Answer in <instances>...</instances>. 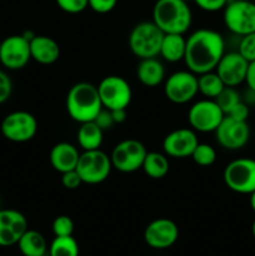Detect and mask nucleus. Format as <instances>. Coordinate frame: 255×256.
<instances>
[{
  "instance_id": "1",
  "label": "nucleus",
  "mask_w": 255,
  "mask_h": 256,
  "mask_svg": "<svg viewBox=\"0 0 255 256\" xmlns=\"http://www.w3.org/2000/svg\"><path fill=\"white\" fill-rule=\"evenodd\" d=\"M225 54V42L222 34L202 28L186 38L184 62L188 70L200 75L215 70Z\"/></svg>"
},
{
  "instance_id": "2",
  "label": "nucleus",
  "mask_w": 255,
  "mask_h": 256,
  "mask_svg": "<svg viewBox=\"0 0 255 256\" xmlns=\"http://www.w3.org/2000/svg\"><path fill=\"white\" fill-rule=\"evenodd\" d=\"M65 105L69 116L79 124L92 122L102 109L98 86L86 82H76L70 88Z\"/></svg>"
},
{
  "instance_id": "3",
  "label": "nucleus",
  "mask_w": 255,
  "mask_h": 256,
  "mask_svg": "<svg viewBox=\"0 0 255 256\" xmlns=\"http://www.w3.org/2000/svg\"><path fill=\"white\" fill-rule=\"evenodd\" d=\"M152 22L164 34H185L192 26V9L184 0H156Z\"/></svg>"
},
{
  "instance_id": "4",
  "label": "nucleus",
  "mask_w": 255,
  "mask_h": 256,
  "mask_svg": "<svg viewBox=\"0 0 255 256\" xmlns=\"http://www.w3.org/2000/svg\"><path fill=\"white\" fill-rule=\"evenodd\" d=\"M164 32L154 22H142L135 25L128 38L129 49L139 59L159 56Z\"/></svg>"
},
{
  "instance_id": "5",
  "label": "nucleus",
  "mask_w": 255,
  "mask_h": 256,
  "mask_svg": "<svg viewBox=\"0 0 255 256\" xmlns=\"http://www.w3.org/2000/svg\"><path fill=\"white\" fill-rule=\"evenodd\" d=\"M112 164L110 155L102 150H88L80 152L76 172L82 180V184L95 185L105 182L112 172Z\"/></svg>"
},
{
  "instance_id": "6",
  "label": "nucleus",
  "mask_w": 255,
  "mask_h": 256,
  "mask_svg": "<svg viewBox=\"0 0 255 256\" xmlns=\"http://www.w3.org/2000/svg\"><path fill=\"white\" fill-rule=\"evenodd\" d=\"M222 179L232 192L250 195L255 192V160L252 158L232 160L225 166Z\"/></svg>"
},
{
  "instance_id": "7",
  "label": "nucleus",
  "mask_w": 255,
  "mask_h": 256,
  "mask_svg": "<svg viewBox=\"0 0 255 256\" xmlns=\"http://www.w3.org/2000/svg\"><path fill=\"white\" fill-rule=\"evenodd\" d=\"M225 26L232 34L244 36L255 32V2L249 0H232L224 8Z\"/></svg>"
},
{
  "instance_id": "8",
  "label": "nucleus",
  "mask_w": 255,
  "mask_h": 256,
  "mask_svg": "<svg viewBox=\"0 0 255 256\" xmlns=\"http://www.w3.org/2000/svg\"><path fill=\"white\" fill-rule=\"evenodd\" d=\"M102 108L108 110L126 109L132 99V90L128 80L119 75H109L98 85Z\"/></svg>"
},
{
  "instance_id": "9",
  "label": "nucleus",
  "mask_w": 255,
  "mask_h": 256,
  "mask_svg": "<svg viewBox=\"0 0 255 256\" xmlns=\"http://www.w3.org/2000/svg\"><path fill=\"white\" fill-rule=\"evenodd\" d=\"M2 136L12 142H26L34 139L38 132V120L32 112L16 110L2 119L0 125Z\"/></svg>"
},
{
  "instance_id": "10",
  "label": "nucleus",
  "mask_w": 255,
  "mask_h": 256,
  "mask_svg": "<svg viewBox=\"0 0 255 256\" xmlns=\"http://www.w3.org/2000/svg\"><path fill=\"white\" fill-rule=\"evenodd\" d=\"M148 150L142 142L136 139H125L118 142L110 154V160L118 172H134L142 169Z\"/></svg>"
},
{
  "instance_id": "11",
  "label": "nucleus",
  "mask_w": 255,
  "mask_h": 256,
  "mask_svg": "<svg viewBox=\"0 0 255 256\" xmlns=\"http://www.w3.org/2000/svg\"><path fill=\"white\" fill-rule=\"evenodd\" d=\"M164 94L169 102L182 105L190 102L198 94V75L190 70H179L165 79Z\"/></svg>"
},
{
  "instance_id": "12",
  "label": "nucleus",
  "mask_w": 255,
  "mask_h": 256,
  "mask_svg": "<svg viewBox=\"0 0 255 256\" xmlns=\"http://www.w3.org/2000/svg\"><path fill=\"white\" fill-rule=\"evenodd\" d=\"M224 116L216 102L206 98L194 102L188 112L190 128L198 132H214Z\"/></svg>"
},
{
  "instance_id": "13",
  "label": "nucleus",
  "mask_w": 255,
  "mask_h": 256,
  "mask_svg": "<svg viewBox=\"0 0 255 256\" xmlns=\"http://www.w3.org/2000/svg\"><path fill=\"white\" fill-rule=\"evenodd\" d=\"M32 60L30 42L22 34L10 35L2 40L0 45V64L8 70H20Z\"/></svg>"
},
{
  "instance_id": "14",
  "label": "nucleus",
  "mask_w": 255,
  "mask_h": 256,
  "mask_svg": "<svg viewBox=\"0 0 255 256\" xmlns=\"http://www.w3.org/2000/svg\"><path fill=\"white\" fill-rule=\"evenodd\" d=\"M214 132L220 146L228 150L242 149L250 139V128L248 122L232 119L228 115H225Z\"/></svg>"
},
{
  "instance_id": "15",
  "label": "nucleus",
  "mask_w": 255,
  "mask_h": 256,
  "mask_svg": "<svg viewBox=\"0 0 255 256\" xmlns=\"http://www.w3.org/2000/svg\"><path fill=\"white\" fill-rule=\"evenodd\" d=\"M179 238V228L168 218L152 220L144 230V240L152 249L164 250L172 246Z\"/></svg>"
},
{
  "instance_id": "16",
  "label": "nucleus",
  "mask_w": 255,
  "mask_h": 256,
  "mask_svg": "<svg viewBox=\"0 0 255 256\" xmlns=\"http://www.w3.org/2000/svg\"><path fill=\"white\" fill-rule=\"evenodd\" d=\"M199 144L196 132L192 128H179L170 132L162 140V150L170 158L184 159L192 156V152Z\"/></svg>"
},
{
  "instance_id": "17",
  "label": "nucleus",
  "mask_w": 255,
  "mask_h": 256,
  "mask_svg": "<svg viewBox=\"0 0 255 256\" xmlns=\"http://www.w3.org/2000/svg\"><path fill=\"white\" fill-rule=\"evenodd\" d=\"M28 229V220L22 212L15 209H0V246L16 245Z\"/></svg>"
},
{
  "instance_id": "18",
  "label": "nucleus",
  "mask_w": 255,
  "mask_h": 256,
  "mask_svg": "<svg viewBox=\"0 0 255 256\" xmlns=\"http://www.w3.org/2000/svg\"><path fill=\"white\" fill-rule=\"evenodd\" d=\"M249 62L244 59L238 52H225L220 59L215 72L222 80L225 86L236 88L245 82Z\"/></svg>"
},
{
  "instance_id": "19",
  "label": "nucleus",
  "mask_w": 255,
  "mask_h": 256,
  "mask_svg": "<svg viewBox=\"0 0 255 256\" xmlns=\"http://www.w3.org/2000/svg\"><path fill=\"white\" fill-rule=\"evenodd\" d=\"M80 152L75 145L70 144V142H58L50 150L49 160L52 164V169L55 172H66L70 170L76 169L78 162H79Z\"/></svg>"
},
{
  "instance_id": "20",
  "label": "nucleus",
  "mask_w": 255,
  "mask_h": 256,
  "mask_svg": "<svg viewBox=\"0 0 255 256\" xmlns=\"http://www.w3.org/2000/svg\"><path fill=\"white\" fill-rule=\"evenodd\" d=\"M32 59L42 65H52L60 58V46L58 42L46 35H35L30 40Z\"/></svg>"
},
{
  "instance_id": "21",
  "label": "nucleus",
  "mask_w": 255,
  "mask_h": 256,
  "mask_svg": "<svg viewBox=\"0 0 255 256\" xmlns=\"http://www.w3.org/2000/svg\"><path fill=\"white\" fill-rule=\"evenodd\" d=\"M136 78L144 86L155 88L165 82V68L156 58L140 59L136 66Z\"/></svg>"
},
{
  "instance_id": "22",
  "label": "nucleus",
  "mask_w": 255,
  "mask_h": 256,
  "mask_svg": "<svg viewBox=\"0 0 255 256\" xmlns=\"http://www.w3.org/2000/svg\"><path fill=\"white\" fill-rule=\"evenodd\" d=\"M186 50V38L184 34H164L159 55L168 62L184 60Z\"/></svg>"
},
{
  "instance_id": "23",
  "label": "nucleus",
  "mask_w": 255,
  "mask_h": 256,
  "mask_svg": "<svg viewBox=\"0 0 255 256\" xmlns=\"http://www.w3.org/2000/svg\"><path fill=\"white\" fill-rule=\"evenodd\" d=\"M16 245L22 256H45L49 249L44 235L30 229L22 234Z\"/></svg>"
},
{
  "instance_id": "24",
  "label": "nucleus",
  "mask_w": 255,
  "mask_h": 256,
  "mask_svg": "<svg viewBox=\"0 0 255 256\" xmlns=\"http://www.w3.org/2000/svg\"><path fill=\"white\" fill-rule=\"evenodd\" d=\"M102 139H104V132L98 126L94 120L80 124L76 132V140L78 145L82 148V152L100 149Z\"/></svg>"
},
{
  "instance_id": "25",
  "label": "nucleus",
  "mask_w": 255,
  "mask_h": 256,
  "mask_svg": "<svg viewBox=\"0 0 255 256\" xmlns=\"http://www.w3.org/2000/svg\"><path fill=\"white\" fill-rule=\"evenodd\" d=\"M142 169L152 179H162L170 169V162L165 152H148L142 162Z\"/></svg>"
},
{
  "instance_id": "26",
  "label": "nucleus",
  "mask_w": 255,
  "mask_h": 256,
  "mask_svg": "<svg viewBox=\"0 0 255 256\" xmlns=\"http://www.w3.org/2000/svg\"><path fill=\"white\" fill-rule=\"evenodd\" d=\"M198 86L200 94L204 95L206 99H215L222 92L225 85L216 72L212 70L198 75Z\"/></svg>"
},
{
  "instance_id": "27",
  "label": "nucleus",
  "mask_w": 255,
  "mask_h": 256,
  "mask_svg": "<svg viewBox=\"0 0 255 256\" xmlns=\"http://www.w3.org/2000/svg\"><path fill=\"white\" fill-rule=\"evenodd\" d=\"M49 256H79V244L70 236H55L48 249Z\"/></svg>"
},
{
  "instance_id": "28",
  "label": "nucleus",
  "mask_w": 255,
  "mask_h": 256,
  "mask_svg": "<svg viewBox=\"0 0 255 256\" xmlns=\"http://www.w3.org/2000/svg\"><path fill=\"white\" fill-rule=\"evenodd\" d=\"M192 159L200 166H210L216 162V150L206 142H199L192 154Z\"/></svg>"
},
{
  "instance_id": "29",
  "label": "nucleus",
  "mask_w": 255,
  "mask_h": 256,
  "mask_svg": "<svg viewBox=\"0 0 255 256\" xmlns=\"http://www.w3.org/2000/svg\"><path fill=\"white\" fill-rule=\"evenodd\" d=\"M215 102L216 104L219 105L220 109L222 110L224 115L229 114L230 110L238 104V102H242V98H240L239 92L235 90V88H229V86H225L222 89V92L215 98Z\"/></svg>"
},
{
  "instance_id": "30",
  "label": "nucleus",
  "mask_w": 255,
  "mask_h": 256,
  "mask_svg": "<svg viewBox=\"0 0 255 256\" xmlns=\"http://www.w3.org/2000/svg\"><path fill=\"white\" fill-rule=\"evenodd\" d=\"M52 229L55 236H70L74 232V222L68 215H59L52 222Z\"/></svg>"
},
{
  "instance_id": "31",
  "label": "nucleus",
  "mask_w": 255,
  "mask_h": 256,
  "mask_svg": "<svg viewBox=\"0 0 255 256\" xmlns=\"http://www.w3.org/2000/svg\"><path fill=\"white\" fill-rule=\"evenodd\" d=\"M238 52L244 58L246 62L255 60V32L242 36L238 48Z\"/></svg>"
},
{
  "instance_id": "32",
  "label": "nucleus",
  "mask_w": 255,
  "mask_h": 256,
  "mask_svg": "<svg viewBox=\"0 0 255 256\" xmlns=\"http://www.w3.org/2000/svg\"><path fill=\"white\" fill-rule=\"evenodd\" d=\"M58 6L68 14H79L89 6L88 0H55Z\"/></svg>"
},
{
  "instance_id": "33",
  "label": "nucleus",
  "mask_w": 255,
  "mask_h": 256,
  "mask_svg": "<svg viewBox=\"0 0 255 256\" xmlns=\"http://www.w3.org/2000/svg\"><path fill=\"white\" fill-rule=\"evenodd\" d=\"M12 92V82L9 75L0 69V105L10 99Z\"/></svg>"
},
{
  "instance_id": "34",
  "label": "nucleus",
  "mask_w": 255,
  "mask_h": 256,
  "mask_svg": "<svg viewBox=\"0 0 255 256\" xmlns=\"http://www.w3.org/2000/svg\"><path fill=\"white\" fill-rule=\"evenodd\" d=\"M62 184L65 189L76 190L82 184V180L76 170H70L62 174Z\"/></svg>"
},
{
  "instance_id": "35",
  "label": "nucleus",
  "mask_w": 255,
  "mask_h": 256,
  "mask_svg": "<svg viewBox=\"0 0 255 256\" xmlns=\"http://www.w3.org/2000/svg\"><path fill=\"white\" fill-rule=\"evenodd\" d=\"M89 8L98 14H108L116 6L118 0H88Z\"/></svg>"
},
{
  "instance_id": "36",
  "label": "nucleus",
  "mask_w": 255,
  "mask_h": 256,
  "mask_svg": "<svg viewBox=\"0 0 255 256\" xmlns=\"http://www.w3.org/2000/svg\"><path fill=\"white\" fill-rule=\"evenodd\" d=\"M202 10L208 12H219V10H224L229 0H192Z\"/></svg>"
},
{
  "instance_id": "37",
  "label": "nucleus",
  "mask_w": 255,
  "mask_h": 256,
  "mask_svg": "<svg viewBox=\"0 0 255 256\" xmlns=\"http://www.w3.org/2000/svg\"><path fill=\"white\" fill-rule=\"evenodd\" d=\"M94 122H96L98 126H99L102 132H105V130H109L110 128H112V125L115 124L114 120H112L110 110L105 109V108H102V112L96 115V118L94 119Z\"/></svg>"
},
{
  "instance_id": "38",
  "label": "nucleus",
  "mask_w": 255,
  "mask_h": 256,
  "mask_svg": "<svg viewBox=\"0 0 255 256\" xmlns=\"http://www.w3.org/2000/svg\"><path fill=\"white\" fill-rule=\"evenodd\" d=\"M228 116L232 118V119L242 120V122H248V118H249V106L245 102H240L230 110L229 114H226Z\"/></svg>"
},
{
  "instance_id": "39",
  "label": "nucleus",
  "mask_w": 255,
  "mask_h": 256,
  "mask_svg": "<svg viewBox=\"0 0 255 256\" xmlns=\"http://www.w3.org/2000/svg\"><path fill=\"white\" fill-rule=\"evenodd\" d=\"M245 82H246L249 90L255 92V60L250 62L248 65L246 76H245Z\"/></svg>"
},
{
  "instance_id": "40",
  "label": "nucleus",
  "mask_w": 255,
  "mask_h": 256,
  "mask_svg": "<svg viewBox=\"0 0 255 256\" xmlns=\"http://www.w3.org/2000/svg\"><path fill=\"white\" fill-rule=\"evenodd\" d=\"M112 112V120L115 124H122L126 119V109H116V110H110Z\"/></svg>"
},
{
  "instance_id": "41",
  "label": "nucleus",
  "mask_w": 255,
  "mask_h": 256,
  "mask_svg": "<svg viewBox=\"0 0 255 256\" xmlns=\"http://www.w3.org/2000/svg\"><path fill=\"white\" fill-rule=\"evenodd\" d=\"M250 206H252V212H255V192H252L250 194Z\"/></svg>"
},
{
  "instance_id": "42",
  "label": "nucleus",
  "mask_w": 255,
  "mask_h": 256,
  "mask_svg": "<svg viewBox=\"0 0 255 256\" xmlns=\"http://www.w3.org/2000/svg\"><path fill=\"white\" fill-rule=\"evenodd\" d=\"M252 236H254V239H255V220L252 222Z\"/></svg>"
},
{
  "instance_id": "43",
  "label": "nucleus",
  "mask_w": 255,
  "mask_h": 256,
  "mask_svg": "<svg viewBox=\"0 0 255 256\" xmlns=\"http://www.w3.org/2000/svg\"><path fill=\"white\" fill-rule=\"evenodd\" d=\"M0 206H2V200H0ZM0 209H2V208H0Z\"/></svg>"
},
{
  "instance_id": "44",
  "label": "nucleus",
  "mask_w": 255,
  "mask_h": 256,
  "mask_svg": "<svg viewBox=\"0 0 255 256\" xmlns=\"http://www.w3.org/2000/svg\"><path fill=\"white\" fill-rule=\"evenodd\" d=\"M184 2H190V0H184Z\"/></svg>"
},
{
  "instance_id": "45",
  "label": "nucleus",
  "mask_w": 255,
  "mask_h": 256,
  "mask_svg": "<svg viewBox=\"0 0 255 256\" xmlns=\"http://www.w3.org/2000/svg\"><path fill=\"white\" fill-rule=\"evenodd\" d=\"M0 45H2V40H0Z\"/></svg>"
}]
</instances>
